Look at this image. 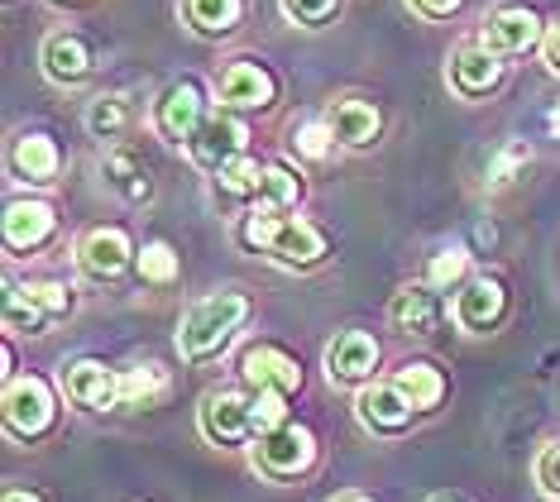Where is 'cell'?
<instances>
[{
    "label": "cell",
    "mask_w": 560,
    "mask_h": 502,
    "mask_svg": "<svg viewBox=\"0 0 560 502\" xmlns=\"http://www.w3.org/2000/svg\"><path fill=\"white\" fill-rule=\"evenodd\" d=\"M249 302L245 292H211L201 297L192 312L183 316V330H177V350H183L187 364H207L235 340V330L245 326Z\"/></svg>",
    "instance_id": "obj_1"
},
{
    "label": "cell",
    "mask_w": 560,
    "mask_h": 502,
    "mask_svg": "<svg viewBox=\"0 0 560 502\" xmlns=\"http://www.w3.org/2000/svg\"><path fill=\"white\" fill-rule=\"evenodd\" d=\"M240 235H245L249 249H264L269 259L288 264V268H312V264H322V254H326L322 230L298 221V215H288V211H254Z\"/></svg>",
    "instance_id": "obj_2"
},
{
    "label": "cell",
    "mask_w": 560,
    "mask_h": 502,
    "mask_svg": "<svg viewBox=\"0 0 560 502\" xmlns=\"http://www.w3.org/2000/svg\"><path fill=\"white\" fill-rule=\"evenodd\" d=\"M312 465H316V435L307 427H298V421H283L278 431L254 441V469L264 479H298Z\"/></svg>",
    "instance_id": "obj_3"
},
{
    "label": "cell",
    "mask_w": 560,
    "mask_h": 502,
    "mask_svg": "<svg viewBox=\"0 0 560 502\" xmlns=\"http://www.w3.org/2000/svg\"><path fill=\"white\" fill-rule=\"evenodd\" d=\"M68 288L62 282H24L5 292V330L15 335H39L54 316H68Z\"/></svg>",
    "instance_id": "obj_4"
},
{
    "label": "cell",
    "mask_w": 560,
    "mask_h": 502,
    "mask_svg": "<svg viewBox=\"0 0 560 502\" xmlns=\"http://www.w3.org/2000/svg\"><path fill=\"white\" fill-rule=\"evenodd\" d=\"M54 417H58V402L44 378H10V388H5V431L10 435L39 441V435L54 427Z\"/></svg>",
    "instance_id": "obj_5"
},
{
    "label": "cell",
    "mask_w": 560,
    "mask_h": 502,
    "mask_svg": "<svg viewBox=\"0 0 560 502\" xmlns=\"http://www.w3.org/2000/svg\"><path fill=\"white\" fill-rule=\"evenodd\" d=\"M201 435L211 445H245L254 441V397L235 388H215L201 397Z\"/></svg>",
    "instance_id": "obj_6"
},
{
    "label": "cell",
    "mask_w": 560,
    "mask_h": 502,
    "mask_svg": "<svg viewBox=\"0 0 560 502\" xmlns=\"http://www.w3.org/2000/svg\"><path fill=\"white\" fill-rule=\"evenodd\" d=\"M245 139H249V130L235 120V115H211V120H201V130L187 139V153H192L197 167L221 173L225 163L245 159Z\"/></svg>",
    "instance_id": "obj_7"
},
{
    "label": "cell",
    "mask_w": 560,
    "mask_h": 502,
    "mask_svg": "<svg viewBox=\"0 0 560 502\" xmlns=\"http://www.w3.org/2000/svg\"><path fill=\"white\" fill-rule=\"evenodd\" d=\"M62 388H68V402L82 411H106L120 407V373H110L101 359H78V364L62 369Z\"/></svg>",
    "instance_id": "obj_8"
},
{
    "label": "cell",
    "mask_w": 560,
    "mask_h": 502,
    "mask_svg": "<svg viewBox=\"0 0 560 502\" xmlns=\"http://www.w3.org/2000/svg\"><path fill=\"white\" fill-rule=\"evenodd\" d=\"M240 373H245V383L254 393H283V397H292L302 388L298 359L283 354L278 345H249L245 359H240Z\"/></svg>",
    "instance_id": "obj_9"
},
{
    "label": "cell",
    "mask_w": 560,
    "mask_h": 502,
    "mask_svg": "<svg viewBox=\"0 0 560 502\" xmlns=\"http://www.w3.org/2000/svg\"><path fill=\"white\" fill-rule=\"evenodd\" d=\"M503 306H508V292L499 278H475L455 292V326L469 330V335H483L503 320Z\"/></svg>",
    "instance_id": "obj_10"
},
{
    "label": "cell",
    "mask_w": 560,
    "mask_h": 502,
    "mask_svg": "<svg viewBox=\"0 0 560 502\" xmlns=\"http://www.w3.org/2000/svg\"><path fill=\"white\" fill-rule=\"evenodd\" d=\"M483 48H493V54H527V48L541 44V20L532 15V10L522 5H503L493 10L489 20H483Z\"/></svg>",
    "instance_id": "obj_11"
},
{
    "label": "cell",
    "mask_w": 560,
    "mask_h": 502,
    "mask_svg": "<svg viewBox=\"0 0 560 502\" xmlns=\"http://www.w3.org/2000/svg\"><path fill=\"white\" fill-rule=\"evenodd\" d=\"M374 369H378V345H374V335L346 330V335H336V340H330V350H326V373H330V383H364V378H374Z\"/></svg>",
    "instance_id": "obj_12"
},
{
    "label": "cell",
    "mask_w": 560,
    "mask_h": 502,
    "mask_svg": "<svg viewBox=\"0 0 560 502\" xmlns=\"http://www.w3.org/2000/svg\"><path fill=\"white\" fill-rule=\"evenodd\" d=\"M135 249H130V235L125 230H92L82 244H78V268L86 278L106 282V278H120L130 268Z\"/></svg>",
    "instance_id": "obj_13"
},
{
    "label": "cell",
    "mask_w": 560,
    "mask_h": 502,
    "mask_svg": "<svg viewBox=\"0 0 560 502\" xmlns=\"http://www.w3.org/2000/svg\"><path fill=\"white\" fill-rule=\"evenodd\" d=\"M54 230H58V215L48 201L20 197V201L5 206V244L10 249H24V254L39 249V244L54 240Z\"/></svg>",
    "instance_id": "obj_14"
},
{
    "label": "cell",
    "mask_w": 560,
    "mask_h": 502,
    "mask_svg": "<svg viewBox=\"0 0 560 502\" xmlns=\"http://www.w3.org/2000/svg\"><path fill=\"white\" fill-rule=\"evenodd\" d=\"M201 110H207V101H201V86L197 82H173L168 92L159 96L154 120H159L163 135L183 144V139H192L201 130Z\"/></svg>",
    "instance_id": "obj_15"
},
{
    "label": "cell",
    "mask_w": 560,
    "mask_h": 502,
    "mask_svg": "<svg viewBox=\"0 0 560 502\" xmlns=\"http://www.w3.org/2000/svg\"><path fill=\"white\" fill-rule=\"evenodd\" d=\"M412 402H407V393L398 388V383H374V388L360 393V421L369 431L378 435H398L412 427Z\"/></svg>",
    "instance_id": "obj_16"
},
{
    "label": "cell",
    "mask_w": 560,
    "mask_h": 502,
    "mask_svg": "<svg viewBox=\"0 0 560 502\" xmlns=\"http://www.w3.org/2000/svg\"><path fill=\"white\" fill-rule=\"evenodd\" d=\"M503 82V62L493 48H483V44H465L460 54L451 58V86L460 96H489L493 86Z\"/></svg>",
    "instance_id": "obj_17"
},
{
    "label": "cell",
    "mask_w": 560,
    "mask_h": 502,
    "mask_svg": "<svg viewBox=\"0 0 560 502\" xmlns=\"http://www.w3.org/2000/svg\"><path fill=\"white\" fill-rule=\"evenodd\" d=\"M273 77L259 68V62H231V68L221 72V101L235 110H264L273 106Z\"/></svg>",
    "instance_id": "obj_18"
},
{
    "label": "cell",
    "mask_w": 560,
    "mask_h": 502,
    "mask_svg": "<svg viewBox=\"0 0 560 502\" xmlns=\"http://www.w3.org/2000/svg\"><path fill=\"white\" fill-rule=\"evenodd\" d=\"M44 72L54 77L58 86H78V82H86V72H92V48H86L78 34H48Z\"/></svg>",
    "instance_id": "obj_19"
},
{
    "label": "cell",
    "mask_w": 560,
    "mask_h": 502,
    "mask_svg": "<svg viewBox=\"0 0 560 502\" xmlns=\"http://www.w3.org/2000/svg\"><path fill=\"white\" fill-rule=\"evenodd\" d=\"M388 316H393V326L407 330V335H431V326H436V316H441L436 288H431V282H417V288H402L398 297H393Z\"/></svg>",
    "instance_id": "obj_20"
},
{
    "label": "cell",
    "mask_w": 560,
    "mask_h": 502,
    "mask_svg": "<svg viewBox=\"0 0 560 502\" xmlns=\"http://www.w3.org/2000/svg\"><path fill=\"white\" fill-rule=\"evenodd\" d=\"M330 130H336V139L340 144H350V149H364V144H374L378 139V110L369 106V101H336L330 106Z\"/></svg>",
    "instance_id": "obj_21"
},
{
    "label": "cell",
    "mask_w": 560,
    "mask_h": 502,
    "mask_svg": "<svg viewBox=\"0 0 560 502\" xmlns=\"http://www.w3.org/2000/svg\"><path fill=\"white\" fill-rule=\"evenodd\" d=\"M10 163L24 183H54L58 177V144L48 135H20L15 149H10Z\"/></svg>",
    "instance_id": "obj_22"
},
{
    "label": "cell",
    "mask_w": 560,
    "mask_h": 502,
    "mask_svg": "<svg viewBox=\"0 0 560 502\" xmlns=\"http://www.w3.org/2000/svg\"><path fill=\"white\" fill-rule=\"evenodd\" d=\"M101 173H106V183L116 187L125 201H149V191H154L149 187V167L135 149H110L106 163H101Z\"/></svg>",
    "instance_id": "obj_23"
},
{
    "label": "cell",
    "mask_w": 560,
    "mask_h": 502,
    "mask_svg": "<svg viewBox=\"0 0 560 502\" xmlns=\"http://www.w3.org/2000/svg\"><path fill=\"white\" fill-rule=\"evenodd\" d=\"M168 397V373L159 364L120 369V407H154Z\"/></svg>",
    "instance_id": "obj_24"
},
{
    "label": "cell",
    "mask_w": 560,
    "mask_h": 502,
    "mask_svg": "<svg viewBox=\"0 0 560 502\" xmlns=\"http://www.w3.org/2000/svg\"><path fill=\"white\" fill-rule=\"evenodd\" d=\"M393 383L407 393V402H412L417 411H431L445 397V378H441L436 364H402Z\"/></svg>",
    "instance_id": "obj_25"
},
{
    "label": "cell",
    "mask_w": 560,
    "mask_h": 502,
    "mask_svg": "<svg viewBox=\"0 0 560 502\" xmlns=\"http://www.w3.org/2000/svg\"><path fill=\"white\" fill-rule=\"evenodd\" d=\"M240 10H245V0H183L187 24L201 34H231L240 24Z\"/></svg>",
    "instance_id": "obj_26"
},
{
    "label": "cell",
    "mask_w": 560,
    "mask_h": 502,
    "mask_svg": "<svg viewBox=\"0 0 560 502\" xmlns=\"http://www.w3.org/2000/svg\"><path fill=\"white\" fill-rule=\"evenodd\" d=\"M259 183H264V167L254 159H235L215 173V191H221L225 201H254L259 197Z\"/></svg>",
    "instance_id": "obj_27"
},
{
    "label": "cell",
    "mask_w": 560,
    "mask_h": 502,
    "mask_svg": "<svg viewBox=\"0 0 560 502\" xmlns=\"http://www.w3.org/2000/svg\"><path fill=\"white\" fill-rule=\"evenodd\" d=\"M302 197L298 177L288 173V167H264V183H259V197H254V211H292Z\"/></svg>",
    "instance_id": "obj_28"
},
{
    "label": "cell",
    "mask_w": 560,
    "mask_h": 502,
    "mask_svg": "<svg viewBox=\"0 0 560 502\" xmlns=\"http://www.w3.org/2000/svg\"><path fill=\"white\" fill-rule=\"evenodd\" d=\"M125 125H130V101L125 96H96L92 110H86V130L96 139H116L125 135Z\"/></svg>",
    "instance_id": "obj_29"
},
{
    "label": "cell",
    "mask_w": 560,
    "mask_h": 502,
    "mask_svg": "<svg viewBox=\"0 0 560 502\" xmlns=\"http://www.w3.org/2000/svg\"><path fill=\"white\" fill-rule=\"evenodd\" d=\"M469 273V249L465 244H451V249H441L436 259L427 264V282L436 292H445V288H455V282H460Z\"/></svg>",
    "instance_id": "obj_30"
},
{
    "label": "cell",
    "mask_w": 560,
    "mask_h": 502,
    "mask_svg": "<svg viewBox=\"0 0 560 502\" xmlns=\"http://www.w3.org/2000/svg\"><path fill=\"white\" fill-rule=\"evenodd\" d=\"M135 264H139V273H144V282H173L177 278V249L163 240L144 244V254H139Z\"/></svg>",
    "instance_id": "obj_31"
},
{
    "label": "cell",
    "mask_w": 560,
    "mask_h": 502,
    "mask_svg": "<svg viewBox=\"0 0 560 502\" xmlns=\"http://www.w3.org/2000/svg\"><path fill=\"white\" fill-rule=\"evenodd\" d=\"M330 144H336V130H330V120H307L292 130V149L302 153V159H326Z\"/></svg>",
    "instance_id": "obj_32"
},
{
    "label": "cell",
    "mask_w": 560,
    "mask_h": 502,
    "mask_svg": "<svg viewBox=\"0 0 560 502\" xmlns=\"http://www.w3.org/2000/svg\"><path fill=\"white\" fill-rule=\"evenodd\" d=\"M527 163H532V149L527 144H503V153L489 163V173H483V183H489V187H508Z\"/></svg>",
    "instance_id": "obj_33"
},
{
    "label": "cell",
    "mask_w": 560,
    "mask_h": 502,
    "mask_svg": "<svg viewBox=\"0 0 560 502\" xmlns=\"http://www.w3.org/2000/svg\"><path fill=\"white\" fill-rule=\"evenodd\" d=\"M288 421V397L283 393H254V441L278 431Z\"/></svg>",
    "instance_id": "obj_34"
},
{
    "label": "cell",
    "mask_w": 560,
    "mask_h": 502,
    "mask_svg": "<svg viewBox=\"0 0 560 502\" xmlns=\"http://www.w3.org/2000/svg\"><path fill=\"white\" fill-rule=\"evenodd\" d=\"M340 0H283V15L292 24H307V30H316V24H326L330 15H336Z\"/></svg>",
    "instance_id": "obj_35"
},
{
    "label": "cell",
    "mask_w": 560,
    "mask_h": 502,
    "mask_svg": "<svg viewBox=\"0 0 560 502\" xmlns=\"http://www.w3.org/2000/svg\"><path fill=\"white\" fill-rule=\"evenodd\" d=\"M537 483L546 498H560V445H546L537 455Z\"/></svg>",
    "instance_id": "obj_36"
},
{
    "label": "cell",
    "mask_w": 560,
    "mask_h": 502,
    "mask_svg": "<svg viewBox=\"0 0 560 502\" xmlns=\"http://www.w3.org/2000/svg\"><path fill=\"white\" fill-rule=\"evenodd\" d=\"M412 10H422L427 20H445V15H455V10L465 5V0H407Z\"/></svg>",
    "instance_id": "obj_37"
},
{
    "label": "cell",
    "mask_w": 560,
    "mask_h": 502,
    "mask_svg": "<svg viewBox=\"0 0 560 502\" xmlns=\"http://www.w3.org/2000/svg\"><path fill=\"white\" fill-rule=\"evenodd\" d=\"M541 48H546V62H551V72L560 77V24H556V30L541 38Z\"/></svg>",
    "instance_id": "obj_38"
},
{
    "label": "cell",
    "mask_w": 560,
    "mask_h": 502,
    "mask_svg": "<svg viewBox=\"0 0 560 502\" xmlns=\"http://www.w3.org/2000/svg\"><path fill=\"white\" fill-rule=\"evenodd\" d=\"M0 502H44L39 493H30V488H5V498Z\"/></svg>",
    "instance_id": "obj_39"
},
{
    "label": "cell",
    "mask_w": 560,
    "mask_h": 502,
    "mask_svg": "<svg viewBox=\"0 0 560 502\" xmlns=\"http://www.w3.org/2000/svg\"><path fill=\"white\" fill-rule=\"evenodd\" d=\"M330 502H369V498H360V493H346V498H330Z\"/></svg>",
    "instance_id": "obj_40"
},
{
    "label": "cell",
    "mask_w": 560,
    "mask_h": 502,
    "mask_svg": "<svg viewBox=\"0 0 560 502\" xmlns=\"http://www.w3.org/2000/svg\"><path fill=\"white\" fill-rule=\"evenodd\" d=\"M431 502H465V498H451V493H441V498H431Z\"/></svg>",
    "instance_id": "obj_41"
},
{
    "label": "cell",
    "mask_w": 560,
    "mask_h": 502,
    "mask_svg": "<svg viewBox=\"0 0 560 502\" xmlns=\"http://www.w3.org/2000/svg\"><path fill=\"white\" fill-rule=\"evenodd\" d=\"M551 125H556V135H560V106H556V115H551Z\"/></svg>",
    "instance_id": "obj_42"
},
{
    "label": "cell",
    "mask_w": 560,
    "mask_h": 502,
    "mask_svg": "<svg viewBox=\"0 0 560 502\" xmlns=\"http://www.w3.org/2000/svg\"><path fill=\"white\" fill-rule=\"evenodd\" d=\"M58 5H78V0H58Z\"/></svg>",
    "instance_id": "obj_43"
}]
</instances>
